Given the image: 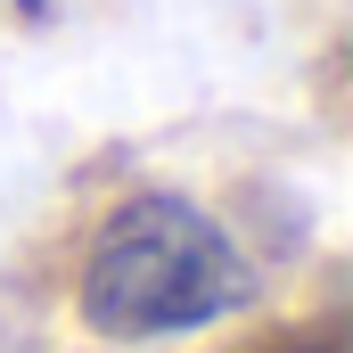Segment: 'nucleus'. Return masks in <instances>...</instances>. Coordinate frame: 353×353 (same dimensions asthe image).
<instances>
[{
	"instance_id": "obj_3",
	"label": "nucleus",
	"mask_w": 353,
	"mask_h": 353,
	"mask_svg": "<svg viewBox=\"0 0 353 353\" xmlns=\"http://www.w3.org/2000/svg\"><path fill=\"white\" fill-rule=\"evenodd\" d=\"M25 8H41V0H25Z\"/></svg>"
},
{
	"instance_id": "obj_2",
	"label": "nucleus",
	"mask_w": 353,
	"mask_h": 353,
	"mask_svg": "<svg viewBox=\"0 0 353 353\" xmlns=\"http://www.w3.org/2000/svg\"><path fill=\"white\" fill-rule=\"evenodd\" d=\"M0 353H25V337H17V329H8V321H0Z\"/></svg>"
},
{
	"instance_id": "obj_1",
	"label": "nucleus",
	"mask_w": 353,
	"mask_h": 353,
	"mask_svg": "<svg viewBox=\"0 0 353 353\" xmlns=\"http://www.w3.org/2000/svg\"><path fill=\"white\" fill-rule=\"evenodd\" d=\"M255 296L247 255L189 197H132L83 263V321L115 345L205 329Z\"/></svg>"
}]
</instances>
